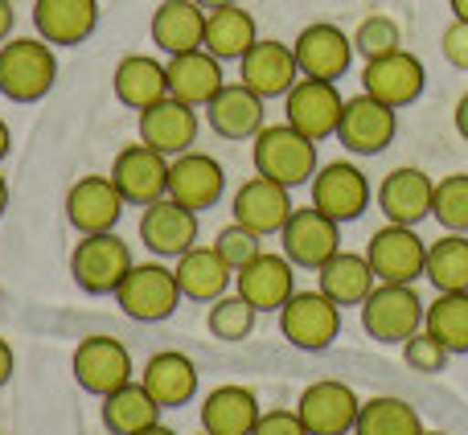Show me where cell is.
Returning <instances> with one entry per match:
<instances>
[{
	"instance_id": "6da1fadb",
	"label": "cell",
	"mask_w": 468,
	"mask_h": 435,
	"mask_svg": "<svg viewBox=\"0 0 468 435\" xmlns=\"http://www.w3.org/2000/svg\"><path fill=\"white\" fill-rule=\"evenodd\" d=\"M58 82V54L41 37H8L0 46V95L8 103H41Z\"/></svg>"
},
{
	"instance_id": "7a4b0ae2",
	"label": "cell",
	"mask_w": 468,
	"mask_h": 435,
	"mask_svg": "<svg viewBox=\"0 0 468 435\" xmlns=\"http://www.w3.org/2000/svg\"><path fill=\"white\" fill-rule=\"evenodd\" d=\"M250 161H255L259 177H271L288 189L308 186L313 173L321 169V164H316V140L300 136L292 123H267V128L250 140Z\"/></svg>"
},
{
	"instance_id": "3957f363",
	"label": "cell",
	"mask_w": 468,
	"mask_h": 435,
	"mask_svg": "<svg viewBox=\"0 0 468 435\" xmlns=\"http://www.w3.org/2000/svg\"><path fill=\"white\" fill-rule=\"evenodd\" d=\"M428 304L420 300L415 283H378L362 304V329L378 345H403L423 329Z\"/></svg>"
},
{
	"instance_id": "277c9868",
	"label": "cell",
	"mask_w": 468,
	"mask_h": 435,
	"mask_svg": "<svg viewBox=\"0 0 468 435\" xmlns=\"http://www.w3.org/2000/svg\"><path fill=\"white\" fill-rule=\"evenodd\" d=\"M115 300H120L123 316H132L140 324H156V321H169L186 296H181L177 271L169 263L153 259V263H132V271L115 288Z\"/></svg>"
},
{
	"instance_id": "5b68a950",
	"label": "cell",
	"mask_w": 468,
	"mask_h": 435,
	"mask_svg": "<svg viewBox=\"0 0 468 435\" xmlns=\"http://www.w3.org/2000/svg\"><path fill=\"white\" fill-rule=\"evenodd\" d=\"M132 247L115 230L103 234H79L70 250V275L87 296H115L123 275L132 271Z\"/></svg>"
},
{
	"instance_id": "8992f818",
	"label": "cell",
	"mask_w": 468,
	"mask_h": 435,
	"mask_svg": "<svg viewBox=\"0 0 468 435\" xmlns=\"http://www.w3.org/2000/svg\"><path fill=\"white\" fill-rule=\"evenodd\" d=\"M275 316H280L283 341L304 354H324L341 337V304H333L321 288L292 292V300Z\"/></svg>"
},
{
	"instance_id": "52a82bcc",
	"label": "cell",
	"mask_w": 468,
	"mask_h": 435,
	"mask_svg": "<svg viewBox=\"0 0 468 435\" xmlns=\"http://www.w3.org/2000/svg\"><path fill=\"white\" fill-rule=\"evenodd\" d=\"M313 189V206L321 214H329L333 222H357L374 202V186L354 161H329L313 173L308 181Z\"/></svg>"
},
{
	"instance_id": "ba28073f",
	"label": "cell",
	"mask_w": 468,
	"mask_h": 435,
	"mask_svg": "<svg viewBox=\"0 0 468 435\" xmlns=\"http://www.w3.org/2000/svg\"><path fill=\"white\" fill-rule=\"evenodd\" d=\"M70 374H74V382H79L87 395H95V398L112 395V390L128 387V382L136 378L128 345L115 341V337H107V333H99V337H82L79 345H74Z\"/></svg>"
},
{
	"instance_id": "9c48e42d",
	"label": "cell",
	"mask_w": 468,
	"mask_h": 435,
	"mask_svg": "<svg viewBox=\"0 0 468 435\" xmlns=\"http://www.w3.org/2000/svg\"><path fill=\"white\" fill-rule=\"evenodd\" d=\"M341 111H346V95L329 79H300L283 95V123H292L300 136L316 140V144L337 136Z\"/></svg>"
},
{
	"instance_id": "30bf717a",
	"label": "cell",
	"mask_w": 468,
	"mask_h": 435,
	"mask_svg": "<svg viewBox=\"0 0 468 435\" xmlns=\"http://www.w3.org/2000/svg\"><path fill=\"white\" fill-rule=\"evenodd\" d=\"M366 259H370L378 283H415L423 275V263H428V242L420 239V226L387 222L382 230L370 234Z\"/></svg>"
},
{
	"instance_id": "8fae6325",
	"label": "cell",
	"mask_w": 468,
	"mask_h": 435,
	"mask_svg": "<svg viewBox=\"0 0 468 435\" xmlns=\"http://www.w3.org/2000/svg\"><path fill=\"white\" fill-rule=\"evenodd\" d=\"M107 177L115 181V189L123 194V202L144 210V206L169 197V156L136 140V144H128V148L115 153Z\"/></svg>"
},
{
	"instance_id": "7c38bea8",
	"label": "cell",
	"mask_w": 468,
	"mask_h": 435,
	"mask_svg": "<svg viewBox=\"0 0 468 435\" xmlns=\"http://www.w3.org/2000/svg\"><path fill=\"white\" fill-rule=\"evenodd\" d=\"M234 292L255 313H280L296 292V263L283 250H259L250 263L234 271Z\"/></svg>"
},
{
	"instance_id": "4fadbf2b",
	"label": "cell",
	"mask_w": 468,
	"mask_h": 435,
	"mask_svg": "<svg viewBox=\"0 0 468 435\" xmlns=\"http://www.w3.org/2000/svg\"><path fill=\"white\" fill-rule=\"evenodd\" d=\"M280 250L304 271H321L333 255L341 250V222L321 214L316 206L292 210V218L280 230Z\"/></svg>"
},
{
	"instance_id": "5bb4252c",
	"label": "cell",
	"mask_w": 468,
	"mask_h": 435,
	"mask_svg": "<svg viewBox=\"0 0 468 435\" xmlns=\"http://www.w3.org/2000/svg\"><path fill=\"white\" fill-rule=\"evenodd\" d=\"M399 136V111L387 103H378L374 95H349L346 111L337 123V140L354 156H378L382 148H390Z\"/></svg>"
},
{
	"instance_id": "9a60e30c",
	"label": "cell",
	"mask_w": 468,
	"mask_h": 435,
	"mask_svg": "<svg viewBox=\"0 0 468 435\" xmlns=\"http://www.w3.org/2000/svg\"><path fill=\"white\" fill-rule=\"evenodd\" d=\"M423 87H428V70L411 49H390V54L362 62V90L395 111L411 107L423 95Z\"/></svg>"
},
{
	"instance_id": "2e32d148",
	"label": "cell",
	"mask_w": 468,
	"mask_h": 435,
	"mask_svg": "<svg viewBox=\"0 0 468 435\" xmlns=\"http://www.w3.org/2000/svg\"><path fill=\"white\" fill-rule=\"evenodd\" d=\"M292 54H296V66H300V79H346L349 74V62H354V41L341 25L333 21H313L296 33L292 41Z\"/></svg>"
},
{
	"instance_id": "e0dca14e",
	"label": "cell",
	"mask_w": 468,
	"mask_h": 435,
	"mask_svg": "<svg viewBox=\"0 0 468 435\" xmlns=\"http://www.w3.org/2000/svg\"><path fill=\"white\" fill-rule=\"evenodd\" d=\"M362 411V398L349 382L337 378H321L313 387L300 390L296 398V415L304 419L308 435H349Z\"/></svg>"
},
{
	"instance_id": "ac0fdd59",
	"label": "cell",
	"mask_w": 468,
	"mask_h": 435,
	"mask_svg": "<svg viewBox=\"0 0 468 435\" xmlns=\"http://www.w3.org/2000/svg\"><path fill=\"white\" fill-rule=\"evenodd\" d=\"M227 194V169L214 161L210 153H189L181 156H169V197L186 210L202 214V210H214Z\"/></svg>"
},
{
	"instance_id": "d6986e66",
	"label": "cell",
	"mask_w": 468,
	"mask_h": 435,
	"mask_svg": "<svg viewBox=\"0 0 468 435\" xmlns=\"http://www.w3.org/2000/svg\"><path fill=\"white\" fill-rule=\"evenodd\" d=\"M292 210H296V206H292V189L271 177H259V173L242 181L230 197V218L239 226H247V230H255L259 239L280 234L283 222L292 218Z\"/></svg>"
},
{
	"instance_id": "ffe728a7",
	"label": "cell",
	"mask_w": 468,
	"mask_h": 435,
	"mask_svg": "<svg viewBox=\"0 0 468 435\" xmlns=\"http://www.w3.org/2000/svg\"><path fill=\"white\" fill-rule=\"evenodd\" d=\"M197 128H202V123H197V107L181 103V99H173V95H165L161 103L136 111L140 144L156 148V153H165V156L189 153L194 140H197Z\"/></svg>"
},
{
	"instance_id": "44dd1931",
	"label": "cell",
	"mask_w": 468,
	"mask_h": 435,
	"mask_svg": "<svg viewBox=\"0 0 468 435\" xmlns=\"http://www.w3.org/2000/svg\"><path fill=\"white\" fill-rule=\"evenodd\" d=\"M239 82L255 90L259 99H283L300 82V66L292 46H283L275 37H259L239 58Z\"/></svg>"
},
{
	"instance_id": "7402d4cb",
	"label": "cell",
	"mask_w": 468,
	"mask_h": 435,
	"mask_svg": "<svg viewBox=\"0 0 468 435\" xmlns=\"http://www.w3.org/2000/svg\"><path fill=\"white\" fill-rule=\"evenodd\" d=\"M123 194L115 189L112 177H79L70 189H66V222L74 226L79 234H103L115 230L123 218Z\"/></svg>"
},
{
	"instance_id": "603a6c76",
	"label": "cell",
	"mask_w": 468,
	"mask_h": 435,
	"mask_svg": "<svg viewBox=\"0 0 468 435\" xmlns=\"http://www.w3.org/2000/svg\"><path fill=\"white\" fill-rule=\"evenodd\" d=\"M431 194H436V181L428 177L415 164H399L382 177V186L374 189V202L387 222L395 226H420L423 218H431Z\"/></svg>"
},
{
	"instance_id": "cb8c5ba5",
	"label": "cell",
	"mask_w": 468,
	"mask_h": 435,
	"mask_svg": "<svg viewBox=\"0 0 468 435\" xmlns=\"http://www.w3.org/2000/svg\"><path fill=\"white\" fill-rule=\"evenodd\" d=\"M140 242L153 250L156 259H181L189 247H197V214L177 206L173 197L144 206L140 210Z\"/></svg>"
},
{
	"instance_id": "d4e9b609",
	"label": "cell",
	"mask_w": 468,
	"mask_h": 435,
	"mask_svg": "<svg viewBox=\"0 0 468 435\" xmlns=\"http://www.w3.org/2000/svg\"><path fill=\"white\" fill-rule=\"evenodd\" d=\"M202 111L210 132L222 140H255L267 128V99H259L242 82H227Z\"/></svg>"
},
{
	"instance_id": "484cf974",
	"label": "cell",
	"mask_w": 468,
	"mask_h": 435,
	"mask_svg": "<svg viewBox=\"0 0 468 435\" xmlns=\"http://www.w3.org/2000/svg\"><path fill=\"white\" fill-rule=\"evenodd\" d=\"M29 16L49 46H82L99 29V0H33Z\"/></svg>"
},
{
	"instance_id": "4316f807",
	"label": "cell",
	"mask_w": 468,
	"mask_h": 435,
	"mask_svg": "<svg viewBox=\"0 0 468 435\" xmlns=\"http://www.w3.org/2000/svg\"><path fill=\"white\" fill-rule=\"evenodd\" d=\"M165 74H169V95L181 99V103H189V107H197V111L227 87L222 62L210 54V49H189V54L165 58Z\"/></svg>"
},
{
	"instance_id": "83f0119b",
	"label": "cell",
	"mask_w": 468,
	"mask_h": 435,
	"mask_svg": "<svg viewBox=\"0 0 468 435\" xmlns=\"http://www.w3.org/2000/svg\"><path fill=\"white\" fill-rule=\"evenodd\" d=\"M173 271H177L181 296L194 300V304H214L234 288V267L214 250V242L210 247H202V242L189 247L181 259H173Z\"/></svg>"
},
{
	"instance_id": "f1b7e54d",
	"label": "cell",
	"mask_w": 468,
	"mask_h": 435,
	"mask_svg": "<svg viewBox=\"0 0 468 435\" xmlns=\"http://www.w3.org/2000/svg\"><path fill=\"white\" fill-rule=\"evenodd\" d=\"M153 46L165 58L173 54H189V49H202L206 41V8L197 0H161L153 8Z\"/></svg>"
},
{
	"instance_id": "f546056e",
	"label": "cell",
	"mask_w": 468,
	"mask_h": 435,
	"mask_svg": "<svg viewBox=\"0 0 468 435\" xmlns=\"http://www.w3.org/2000/svg\"><path fill=\"white\" fill-rule=\"evenodd\" d=\"M316 288L341 308H362L366 296L378 288V275H374L370 259L354 255V250H337L329 263L316 271Z\"/></svg>"
},
{
	"instance_id": "4dcf8cb0",
	"label": "cell",
	"mask_w": 468,
	"mask_h": 435,
	"mask_svg": "<svg viewBox=\"0 0 468 435\" xmlns=\"http://www.w3.org/2000/svg\"><path fill=\"white\" fill-rule=\"evenodd\" d=\"M263 415L255 390L227 382V387H214L202 403V431L210 435H250Z\"/></svg>"
},
{
	"instance_id": "1f68e13d",
	"label": "cell",
	"mask_w": 468,
	"mask_h": 435,
	"mask_svg": "<svg viewBox=\"0 0 468 435\" xmlns=\"http://www.w3.org/2000/svg\"><path fill=\"white\" fill-rule=\"evenodd\" d=\"M140 382L165 411H173V407H186L197 395V366L177 349H165V354L148 357V366L140 370Z\"/></svg>"
},
{
	"instance_id": "d6a6232c",
	"label": "cell",
	"mask_w": 468,
	"mask_h": 435,
	"mask_svg": "<svg viewBox=\"0 0 468 435\" xmlns=\"http://www.w3.org/2000/svg\"><path fill=\"white\" fill-rule=\"evenodd\" d=\"M112 87L123 107L144 111V107L161 103V99L169 95V74H165V62H156L153 54H128L115 66Z\"/></svg>"
},
{
	"instance_id": "836d02e7",
	"label": "cell",
	"mask_w": 468,
	"mask_h": 435,
	"mask_svg": "<svg viewBox=\"0 0 468 435\" xmlns=\"http://www.w3.org/2000/svg\"><path fill=\"white\" fill-rule=\"evenodd\" d=\"M99 403H103L99 407V419H103V428L112 435H136V431L153 428V423H161V411H165V407L144 390L140 378H132L128 387L103 395Z\"/></svg>"
},
{
	"instance_id": "e575fe53",
	"label": "cell",
	"mask_w": 468,
	"mask_h": 435,
	"mask_svg": "<svg viewBox=\"0 0 468 435\" xmlns=\"http://www.w3.org/2000/svg\"><path fill=\"white\" fill-rule=\"evenodd\" d=\"M259 41V25L255 16L247 13L242 5H227L206 13V41L202 49H210L218 62H239L250 46Z\"/></svg>"
},
{
	"instance_id": "d590c367",
	"label": "cell",
	"mask_w": 468,
	"mask_h": 435,
	"mask_svg": "<svg viewBox=\"0 0 468 435\" xmlns=\"http://www.w3.org/2000/svg\"><path fill=\"white\" fill-rule=\"evenodd\" d=\"M423 280H431L436 292H468V234L444 230V239L428 242Z\"/></svg>"
},
{
	"instance_id": "8d00e7d4",
	"label": "cell",
	"mask_w": 468,
	"mask_h": 435,
	"mask_svg": "<svg viewBox=\"0 0 468 435\" xmlns=\"http://www.w3.org/2000/svg\"><path fill=\"white\" fill-rule=\"evenodd\" d=\"M354 435H423V419L407 398L378 395V398H366L362 403Z\"/></svg>"
},
{
	"instance_id": "74e56055",
	"label": "cell",
	"mask_w": 468,
	"mask_h": 435,
	"mask_svg": "<svg viewBox=\"0 0 468 435\" xmlns=\"http://www.w3.org/2000/svg\"><path fill=\"white\" fill-rule=\"evenodd\" d=\"M423 329L448 349V354H468V292H440L428 304Z\"/></svg>"
},
{
	"instance_id": "f35d334b",
	"label": "cell",
	"mask_w": 468,
	"mask_h": 435,
	"mask_svg": "<svg viewBox=\"0 0 468 435\" xmlns=\"http://www.w3.org/2000/svg\"><path fill=\"white\" fill-rule=\"evenodd\" d=\"M255 324H259V313L239 296V292H234V296L227 292V296H218L210 308H206V329H210L218 341H247L250 333H255Z\"/></svg>"
},
{
	"instance_id": "ab89813d",
	"label": "cell",
	"mask_w": 468,
	"mask_h": 435,
	"mask_svg": "<svg viewBox=\"0 0 468 435\" xmlns=\"http://www.w3.org/2000/svg\"><path fill=\"white\" fill-rule=\"evenodd\" d=\"M349 41H354V54L362 58V62L390 54V49H403V33H399V21H395V16H387V13L362 16V21L354 25V33H349Z\"/></svg>"
},
{
	"instance_id": "60d3db41",
	"label": "cell",
	"mask_w": 468,
	"mask_h": 435,
	"mask_svg": "<svg viewBox=\"0 0 468 435\" xmlns=\"http://www.w3.org/2000/svg\"><path fill=\"white\" fill-rule=\"evenodd\" d=\"M431 218H436L444 230L468 234V173H452V177L436 181V194H431Z\"/></svg>"
},
{
	"instance_id": "b9f144b4",
	"label": "cell",
	"mask_w": 468,
	"mask_h": 435,
	"mask_svg": "<svg viewBox=\"0 0 468 435\" xmlns=\"http://www.w3.org/2000/svg\"><path fill=\"white\" fill-rule=\"evenodd\" d=\"M214 250H218L222 259L239 271L242 263H250V259L263 250V239H259L255 230H247V226H239V222H230V226H222L218 234H214Z\"/></svg>"
},
{
	"instance_id": "7bdbcfd3",
	"label": "cell",
	"mask_w": 468,
	"mask_h": 435,
	"mask_svg": "<svg viewBox=\"0 0 468 435\" xmlns=\"http://www.w3.org/2000/svg\"><path fill=\"white\" fill-rule=\"evenodd\" d=\"M448 357H452V354H448V349L440 345L428 329H420L415 337L403 341V362L411 366L415 374H440L448 366Z\"/></svg>"
},
{
	"instance_id": "ee69618b",
	"label": "cell",
	"mask_w": 468,
	"mask_h": 435,
	"mask_svg": "<svg viewBox=\"0 0 468 435\" xmlns=\"http://www.w3.org/2000/svg\"><path fill=\"white\" fill-rule=\"evenodd\" d=\"M440 49H444L448 66H456V70H468V21H456L444 29V37H440Z\"/></svg>"
},
{
	"instance_id": "f6af8a7d",
	"label": "cell",
	"mask_w": 468,
	"mask_h": 435,
	"mask_svg": "<svg viewBox=\"0 0 468 435\" xmlns=\"http://www.w3.org/2000/svg\"><path fill=\"white\" fill-rule=\"evenodd\" d=\"M250 435H308V428L296 411H263Z\"/></svg>"
},
{
	"instance_id": "bcb514c9",
	"label": "cell",
	"mask_w": 468,
	"mask_h": 435,
	"mask_svg": "<svg viewBox=\"0 0 468 435\" xmlns=\"http://www.w3.org/2000/svg\"><path fill=\"white\" fill-rule=\"evenodd\" d=\"M13 370H16V354H13V345H8V341L0 337V387H8Z\"/></svg>"
},
{
	"instance_id": "7dc6e473",
	"label": "cell",
	"mask_w": 468,
	"mask_h": 435,
	"mask_svg": "<svg viewBox=\"0 0 468 435\" xmlns=\"http://www.w3.org/2000/svg\"><path fill=\"white\" fill-rule=\"evenodd\" d=\"M13 25H16V8L13 0H0V46L13 37Z\"/></svg>"
},
{
	"instance_id": "c3c4849f",
	"label": "cell",
	"mask_w": 468,
	"mask_h": 435,
	"mask_svg": "<svg viewBox=\"0 0 468 435\" xmlns=\"http://www.w3.org/2000/svg\"><path fill=\"white\" fill-rule=\"evenodd\" d=\"M452 123H456V132H461V140L468 144V90L461 99H456V111H452Z\"/></svg>"
},
{
	"instance_id": "681fc988",
	"label": "cell",
	"mask_w": 468,
	"mask_h": 435,
	"mask_svg": "<svg viewBox=\"0 0 468 435\" xmlns=\"http://www.w3.org/2000/svg\"><path fill=\"white\" fill-rule=\"evenodd\" d=\"M8 153H13V132H8V123L0 120V161H5Z\"/></svg>"
},
{
	"instance_id": "f907efd6",
	"label": "cell",
	"mask_w": 468,
	"mask_h": 435,
	"mask_svg": "<svg viewBox=\"0 0 468 435\" xmlns=\"http://www.w3.org/2000/svg\"><path fill=\"white\" fill-rule=\"evenodd\" d=\"M197 5L206 8V13H214V8H227V5H239V0H197Z\"/></svg>"
},
{
	"instance_id": "816d5d0a",
	"label": "cell",
	"mask_w": 468,
	"mask_h": 435,
	"mask_svg": "<svg viewBox=\"0 0 468 435\" xmlns=\"http://www.w3.org/2000/svg\"><path fill=\"white\" fill-rule=\"evenodd\" d=\"M452 16L456 21H468V0H452Z\"/></svg>"
},
{
	"instance_id": "f5cc1de1",
	"label": "cell",
	"mask_w": 468,
	"mask_h": 435,
	"mask_svg": "<svg viewBox=\"0 0 468 435\" xmlns=\"http://www.w3.org/2000/svg\"><path fill=\"white\" fill-rule=\"evenodd\" d=\"M136 435H177V431L165 428V423H153V428H144V431H136Z\"/></svg>"
},
{
	"instance_id": "db71d44e",
	"label": "cell",
	"mask_w": 468,
	"mask_h": 435,
	"mask_svg": "<svg viewBox=\"0 0 468 435\" xmlns=\"http://www.w3.org/2000/svg\"><path fill=\"white\" fill-rule=\"evenodd\" d=\"M5 210H8V181L0 177V218H5Z\"/></svg>"
},
{
	"instance_id": "11a10c76",
	"label": "cell",
	"mask_w": 468,
	"mask_h": 435,
	"mask_svg": "<svg viewBox=\"0 0 468 435\" xmlns=\"http://www.w3.org/2000/svg\"><path fill=\"white\" fill-rule=\"evenodd\" d=\"M423 435H448V431H428V428H423Z\"/></svg>"
},
{
	"instance_id": "9f6ffc18",
	"label": "cell",
	"mask_w": 468,
	"mask_h": 435,
	"mask_svg": "<svg viewBox=\"0 0 468 435\" xmlns=\"http://www.w3.org/2000/svg\"><path fill=\"white\" fill-rule=\"evenodd\" d=\"M197 435H210V431H197Z\"/></svg>"
},
{
	"instance_id": "6f0895ef",
	"label": "cell",
	"mask_w": 468,
	"mask_h": 435,
	"mask_svg": "<svg viewBox=\"0 0 468 435\" xmlns=\"http://www.w3.org/2000/svg\"><path fill=\"white\" fill-rule=\"evenodd\" d=\"M349 435H354V431H349Z\"/></svg>"
}]
</instances>
